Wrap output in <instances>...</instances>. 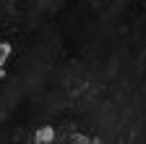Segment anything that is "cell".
Segmentation results:
<instances>
[{"mask_svg":"<svg viewBox=\"0 0 146 144\" xmlns=\"http://www.w3.org/2000/svg\"><path fill=\"white\" fill-rule=\"evenodd\" d=\"M55 139H58V131L52 126H39L31 134V144H55Z\"/></svg>","mask_w":146,"mask_h":144,"instance_id":"6da1fadb","label":"cell"},{"mask_svg":"<svg viewBox=\"0 0 146 144\" xmlns=\"http://www.w3.org/2000/svg\"><path fill=\"white\" fill-rule=\"evenodd\" d=\"M68 141L70 144H102L97 136H91V134H70Z\"/></svg>","mask_w":146,"mask_h":144,"instance_id":"7a4b0ae2","label":"cell"},{"mask_svg":"<svg viewBox=\"0 0 146 144\" xmlns=\"http://www.w3.org/2000/svg\"><path fill=\"white\" fill-rule=\"evenodd\" d=\"M8 60H11V45L8 42H0V74L5 71Z\"/></svg>","mask_w":146,"mask_h":144,"instance_id":"3957f363","label":"cell"}]
</instances>
